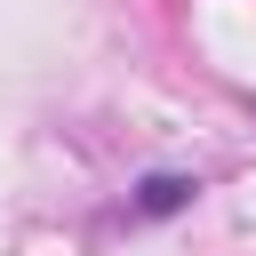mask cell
<instances>
[{"label": "cell", "instance_id": "6da1fadb", "mask_svg": "<svg viewBox=\"0 0 256 256\" xmlns=\"http://www.w3.org/2000/svg\"><path fill=\"white\" fill-rule=\"evenodd\" d=\"M192 176L184 168H144L136 176V216H176V208H192Z\"/></svg>", "mask_w": 256, "mask_h": 256}]
</instances>
